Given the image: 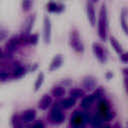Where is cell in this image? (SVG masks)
<instances>
[{
    "label": "cell",
    "instance_id": "6da1fadb",
    "mask_svg": "<svg viewBox=\"0 0 128 128\" xmlns=\"http://www.w3.org/2000/svg\"><path fill=\"white\" fill-rule=\"evenodd\" d=\"M107 31V16H106V7L103 4L100 10L99 16V24H98V34L102 40H106V32Z\"/></svg>",
    "mask_w": 128,
    "mask_h": 128
},
{
    "label": "cell",
    "instance_id": "7a4b0ae2",
    "mask_svg": "<svg viewBox=\"0 0 128 128\" xmlns=\"http://www.w3.org/2000/svg\"><path fill=\"white\" fill-rule=\"evenodd\" d=\"M70 45L76 52H83L84 51V45L81 41V38L76 30H73L70 34Z\"/></svg>",
    "mask_w": 128,
    "mask_h": 128
},
{
    "label": "cell",
    "instance_id": "3957f363",
    "mask_svg": "<svg viewBox=\"0 0 128 128\" xmlns=\"http://www.w3.org/2000/svg\"><path fill=\"white\" fill-rule=\"evenodd\" d=\"M89 121V116L86 113H81L79 111H75L71 117V123L74 127H81L83 124Z\"/></svg>",
    "mask_w": 128,
    "mask_h": 128
},
{
    "label": "cell",
    "instance_id": "277c9868",
    "mask_svg": "<svg viewBox=\"0 0 128 128\" xmlns=\"http://www.w3.org/2000/svg\"><path fill=\"white\" fill-rule=\"evenodd\" d=\"M99 114L102 116L103 120L105 121H109L113 118V113L110 111V106L109 103L106 100H102L99 103Z\"/></svg>",
    "mask_w": 128,
    "mask_h": 128
},
{
    "label": "cell",
    "instance_id": "5b68a950",
    "mask_svg": "<svg viewBox=\"0 0 128 128\" xmlns=\"http://www.w3.org/2000/svg\"><path fill=\"white\" fill-rule=\"evenodd\" d=\"M50 119L53 123L55 124H60L64 121V115L63 113L61 112V110L58 108V107H54L51 111V114H50Z\"/></svg>",
    "mask_w": 128,
    "mask_h": 128
},
{
    "label": "cell",
    "instance_id": "8992f818",
    "mask_svg": "<svg viewBox=\"0 0 128 128\" xmlns=\"http://www.w3.org/2000/svg\"><path fill=\"white\" fill-rule=\"evenodd\" d=\"M92 47H93V52H94L96 58L100 62H104L105 59H106V57H105V53H104L103 47L100 44H98V43H93Z\"/></svg>",
    "mask_w": 128,
    "mask_h": 128
},
{
    "label": "cell",
    "instance_id": "52a82bcc",
    "mask_svg": "<svg viewBox=\"0 0 128 128\" xmlns=\"http://www.w3.org/2000/svg\"><path fill=\"white\" fill-rule=\"evenodd\" d=\"M43 35H44L45 43H49L51 39V22L47 16L44 18V34Z\"/></svg>",
    "mask_w": 128,
    "mask_h": 128
},
{
    "label": "cell",
    "instance_id": "ba28073f",
    "mask_svg": "<svg viewBox=\"0 0 128 128\" xmlns=\"http://www.w3.org/2000/svg\"><path fill=\"white\" fill-rule=\"evenodd\" d=\"M87 17H88V20L90 21L91 25L94 26L95 22H96V16H95L94 7H93V4L91 1L87 2Z\"/></svg>",
    "mask_w": 128,
    "mask_h": 128
},
{
    "label": "cell",
    "instance_id": "9c48e42d",
    "mask_svg": "<svg viewBox=\"0 0 128 128\" xmlns=\"http://www.w3.org/2000/svg\"><path fill=\"white\" fill-rule=\"evenodd\" d=\"M51 103H52V98H51V96H49V95H44L42 98H41V100L39 101V104H38V107L40 108V109H42V110H46L50 105H51Z\"/></svg>",
    "mask_w": 128,
    "mask_h": 128
},
{
    "label": "cell",
    "instance_id": "30bf717a",
    "mask_svg": "<svg viewBox=\"0 0 128 128\" xmlns=\"http://www.w3.org/2000/svg\"><path fill=\"white\" fill-rule=\"evenodd\" d=\"M62 62H63L62 56L61 55H56L53 58V60L51 61V64H50V67H49V71H54V70L58 69L61 66Z\"/></svg>",
    "mask_w": 128,
    "mask_h": 128
},
{
    "label": "cell",
    "instance_id": "8fae6325",
    "mask_svg": "<svg viewBox=\"0 0 128 128\" xmlns=\"http://www.w3.org/2000/svg\"><path fill=\"white\" fill-rule=\"evenodd\" d=\"M35 116H36V112L34 110H27L22 115V121L25 122V123L31 122L32 120H34Z\"/></svg>",
    "mask_w": 128,
    "mask_h": 128
},
{
    "label": "cell",
    "instance_id": "7c38bea8",
    "mask_svg": "<svg viewBox=\"0 0 128 128\" xmlns=\"http://www.w3.org/2000/svg\"><path fill=\"white\" fill-rule=\"evenodd\" d=\"M89 121H90L91 125H92L94 128H97V127H99V126H101V125H102L103 118H102V116L98 113V114L94 115V116L91 118V120H89Z\"/></svg>",
    "mask_w": 128,
    "mask_h": 128
},
{
    "label": "cell",
    "instance_id": "4fadbf2b",
    "mask_svg": "<svg viewBox=\"0 0 128 128\" xmlns=\"http://www.w3.org/2000/svg\"><path fill=\"white\" fill-rule=\"evenodd\" d=\"M83 85H84L85 88L91 90V89H94V88H95V86H96V81H95V79L92 78V77H86V78L84 79V81H83Z\"/></svg>",
    "mask_w": 128,
    "mask_h": 128
},
{
    "label": "cell",
    "instance_id": "5bb4252c",
    "mask_svg": "<svg viewBox=\"0 0 128 128\" xmlns=\"http://www.w3.org/2000/svg\"><path fill=\"white\" fill-rule=\"evenodd\" d=\"M63 5H59V4H56L55 2H49L47 4V9L50 11V12H61L63 10Z\"/></svg>",
    "mask_w": 128,
    "mask_h": 128
},
{
    "label": "cell",
    "instance_id": "9a60e30c",
    "mask_svg": "<svg viewBox=\"0 0 128 128\" xmlns=\"http://www.w3.org/2000/svg\"><path fill=\"white\" fill-rule=\"evenodd\" d=\"M20 42V40L18 39V38H12V39H10L9 40V42L7 43V45H6V49H7V51H9V52H12V51H14L15 49H16V46H17V44Z\"/></svg>",
    "mask_w": 128,
    "mask_h": 128
},
{
    "label": "cell",
    "instance_id": "2e32d148",
    "mask_svg": "<svg viewBox=\"0 0 128 128\" xmlns=\"http://www.w3.org/2000/svg\"><path fill=\"white\" fill-rule=\"evenodd\" d=\"M110 43H111L112 47L114 48V50H115L118 54H122V53H123L122 48H121V45L118 43V41L116 40V38H115V37H113V36H111V37H110Z\"/></svg>",
    "mask_w": 128,
    "mask_h": 128
},
{
    "label": "cell",
    "instance_id": "e0dca14e",
    "mask_svg": "<svg viewBox=\"0 0 128 128\" xmlns=\"http://www.w3.org/2000/svg\"><path fill=\"white\" fill-rule=\"evenodd\" d=\"M93 101H94L93 95L86 96V97L83 98V100H82V102H81V106H82L83 108H88V107H90V105L93 103Z\"/></svg>",
    "mask_w": 128,
    "mask_h": 128
},
{
    "label": "cell",
    "instance_id": "ac0fdd59",
    "mask_svg": "<svg viewBox=\"0 0 128 128\" xmlns=\"http://www.w3.org/2000/svg\"><path fill=\"white\" fill-rule=\"evenodd\" d=\"M74 104H75V99L72 98V97H70V98H66V99H64V100L61 102L62 107L65 108V109H68V108L72 107Z\"/></svg>",
    "mask_w": 128,
    "mask_h": 128
},
{
    "label": "cell",
    "instance_id": "d6986e66",
    "mask_svg": "<svg viewBox=\"0 0 128 128\" xmlns=\"http://www.w3.org/2000/svg\"><path fill=\"white\" fill-rule=\"evenodd\" d=\"M34 20H35V16H34V15H33V16H30V17H29V18L26 20V23L24 24V26H25V33L30 32L31 28L33 27Z\"/></svg>",
    "mask_w": 128,
    "mask_h": 128
},
{
    "label": "cell",
    "instance_id": "ffe728a7",
    "mask_svg": "<svg viewBox=\"0 0 128 128\" xmlns=\"http://www.w3.org/2000/svg\"><path fill=\"white\" fill-rule=\"evenodd\" d=\"M64 93H65V89L62 88V87H55L52 90V94L55 97H61V96L64 95Z\"/></svg>",
    "mask_w": 128,
    "mask_h": 128
},
{
    "label": "cell",
    "instance_id": "44dd1931",
    "mask_svg": "<svg viewBox=\"0 0 128 128\" xmlns=\"http://www.w3.org/2000/svg\"><path fill=\"white\" fill-rule=\"evenodd\" d=\"M43 80H44V74L43 73H39V75L37 77V80L35 82V91H37L41 87V85L43 83Z\"/></svg>",
    "mask_w": 128,
    "mask_h": 128
},
{
    "label": "cell",
    "instance_id": "7402d4cb",
    "mask_svg": "<svg viewBox=\"0 0 128 128\" xmlns=\"http://www.w3.org/2000/svg\"><path fill=\"white\" fill-rule=\"evenodd\" d=\"M70 95L73 97V98H78V97H81L83 95V91L81 89H78V88H75V89H72L70 91Z\"/></svg>",
    "mask_w": 128,
    "mask_h": 128
},
{
    "label": "cell",
    "instance_id": "603a6c76",
    "mask_svg": "<svg viewBox=\"0 0 128 128\" xmlns=\"http://www.w3.org/2000/svg\"><path fill=\"white\" fill-rule=\"evenodd\" d=\"M121 23H122V27H123V30L125 31V33H127V23H126V10H125V9L122 11V15H121Z\"/></svg>",
    "mask_w": 128,
    "mask_h": 128
},
{
    "label": "cell",
    "instance_id": "cb8c5ba5",
    "mask_svg": "<svg viewBox=\"0 0 128 128\" xmlns=\"http://www.w3.org/2000/svg\"><path fill=\"white\" fill-rule=\"evenodd\" d=\"M24 73H25V69H24L23 67H21V66H20V67H17V68L15 69V71H14V77L19 78V77L23 76Z\"/></svg>",
    "mask_w": 128,
    "mask_h": 128
},
{
    "label": "cell",
    "instance_id": "d4e9b609",
    "mask_svg": "<svg viewBox=\"0 0 128 128\" xmlns=\"http://www.w3.org/2000/svg\"><path fill=\"white\" fill-rule=\"evenodd\" d=\"M32 6V0H23L22 1V7L24 11H28Z\"/></svg>",
    "mask_w": 128,
    "mask_h": 128
},
{
    "label": "cell",
    "instance_id": "484cf974",
    "mask_svg": "<svg viewBox=\"0 0 128 128\" xmlns=\"http://www.w3.org/2000/svg\"><path fill=\"white\" fill-rule=\"evenodd\" d=\"M28 42H30L31 44H36L38 42V36H37V34H33L32 36H30L28 38Z\"/></svg>",
    "mask_w": 128,
    "mask_h": 128
},
{
    "label": "cell",
    "instance_id": "4316f807",
    "mask_svg": "<svg viewBox=\"0 0 128 128\" xmlns=\"http://www.w3.org/2000/svg\"><path fill=\"white\" fill-rule=\"evenodd\" d=\"M102 94H103V91L101 89H97V91H95V93L93 94V97H94V99L99 98L100 96H102Z\"/></svg>",
    "mask_w": 128,
    "mask_h": 128
},
{
    "label": "cell",
    "instance_id": "83f0119b",
    "mask_svg": "<svg viewBox=\"0 0 128 128\" xmlns=\"http://www.w3.org/2000/svg\"><path fill=\"white\" fill-rule=\"evenodd\" d=\"M8 77H9V74H8V73H6V72L0 73V79H1V80H5V79H7Z\"/></svg>",
    "mask_w": 128,
    "mask_h": 128
},
{
    "label": "cell",
    "instance_id": "f1b7e54d",
    "mask_svg": "<svg viewBox=\"0 0 128 128\" xmlns=\"http://www.w3.org/2000/svg\"><path fill=\"white\" fill-rule=\"evenodd\" d=\"M31 128H44V125H43L42 122H37V123H35Z\"/></svg>",
    "mask_w": 128,
    "mask_h": 128
},
{
    "label": "cell",
    "instance_id": "f546056e",
    "mask_svg": "<svg viewBox=\"0 0 128 128\" xmlns=\"http://www.w3.org/2000/svg\"><path fill=\"white\" fill-rule=\"evenodd\" d=\"M120 57H121L122 61L127 62V60H128V56H127V54H126V53H122V56H120Z\"/></svg>",
    "mask_w": 128,
    "mask_h": 128
},
{
    "label": "cell",
    "instance_id": "4dcf8cb0",
    "mask_svg": "<svg viewBox=\"0 0 128 128\" xmlns=\"http://www.w3.org/2000/svg\"><path fill=\"white\" fill-rule=\"evenodd\" d=\"M75 128H82V126L81 127H75Z\"/></svg>",
    "mask_w": 128,
    "mask_h": 128
},
{
    "label": "cell",
    "instance_id": "1f68e13d",
    "mask_svg": "<svg viewBox=\"0 0 128 128\" xmlns=\"http://www.w3.org/2000/svg\"><path fill=\"white\" fill-rule=\"evenodd\" d=\"M1 54H2V53H1V51H0V57H1Z\"/></svg>",
    "mask_w": 128,
    "mask_h": 128
},
{
    "label": "cell",
    "instance_id": "d6a6232c",
    "mask_svg": "<svg viewBox=\"0 0 128 128\" xmlns=\"http://www.w3.org/2000/svg\"><path fill=\"white\" fill-rule=\"evenodd\" d=\"M93 1H96V0H93Z\"/></svg>",
    "mask_w": 128,
    "mask_h": 128
}]
</instances>
